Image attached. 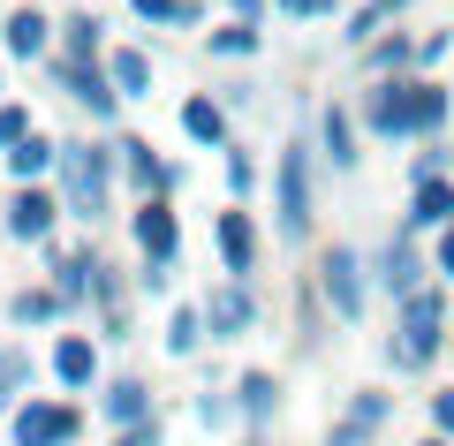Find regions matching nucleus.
<instances>
[{
	"label": "nucleus",
	"instance_id": "cd10ccee",
	"mask_svg": "<svg viewBox=\"0 0 454 446\" xmlns=\"http://www.w3.org/2000/svg\"><path fill=\"white\" fill-rule=\"evenodd\" d=\"M402 8H417V0H364V8H356V16H348V23H340V38H348V46H372V38H387V23L394 16H402Z\"/></svg>",
	"mask_w": 454,
	"mask_h": 446
},
{
	"label": "nucleus",
	"instance_id": "5701e85b",
	"mask_svg": "<svg viewBox=\"0 0 454 446\" xmlns=\"http://www.w3.org/2000/svg\"><path fill=\"white\" fill-rule=\"evenodd\" d=\"M402 227H409V235H439V227H454V182H417Z\"/></svg>",
	"mask_w": 454,
	"mask_h": 446
},
{
	"label": "nucleus",
	"instance_id": "e433bc0d",
	"mask_svg": "<svg viewBox=\"0 0 454 446\" xmlns=\"http://www.w3.org/2000/svg\"><path fill=\"white\" fill-rule=\"evenodd\" d=\"M273 8H280V16H295V23H325L340 0H273Z\"/></svg>",
	"mask_w": 454,
	"mask_h": 446
},
{
	"label": "nucleus",
	"instance_id": "bb28decb",
	"mask_svg": "<svg viewBox=\"0 0 454 446\" xmlns=\"http://www.w3.org/2000/svg\"><path fill=\"white\" fill-rule=\"evenodd\" d=\"M167 356H175V364H190L197 348H205L212 340V325H205V303H182V310H167Z\"/></svg>",
	"mask_w": 454,
	"mask_h": 446
},
{
	"label": "nucleus",
	"instance_id": "ea45409f",
	"mask_svg": "<svg viewBox=\"0 0 454 446\" xmlns=\"http://www.w3.org/2000/svg\"><path fill=\"white\" fill-rule=\"evenodd\" d=\"M137 287H145V295H167V287H175V265H137Z\"/></svg>",
	"mask_w": 454,
	"mask_h": 446
},
{
	"label": "nucleus",
	"instance_id": "aec40b11",
	"mask_svg": "<svg viewBox=\"0 0 454 446\" xmlns=\"http://www.w3.org/2000/svg\"><path fill=\"white\" fill-rule=\"evenodd\" d=\"M409 68H424V38L387 31V38L364 46V76H372V83H394V76H409Z\"/></svg>",
	"mask_w": 454,
	"mask_h": 446
},
{
	"label": "nucleus",
	"instance_id": "b1692460",
	"mask_svg": "<svg viewBox=\"0 0 454 446\" xmlns=\"http://www.w3.org/2000/svg\"><path fill=\"white\" fill-rule=\"evenodd\" d=\"M235 409H243L250 431H265L273 409H280V379H273V371H243V379H235Z\"/></svg>",
	"mask_w": 454,
	"mask_h": 446
},
{
	"label": "nucleus",
	"instance_id": "4c0bfd02",
	"mask_svg": "<svg viewBox=\"0 0 454 446\" xmlns=\"http://www.w3.org/2000/svg\"><path fill=\"white\" fill-rule=\"evenodd\" d=\"M98 340H114V348H121V340H137L129 310H98Z\"/></svg>",
	"mask_w": 454,
	"mask_h": 446
},
{
	"label": "nucleus",
	"instance_id": "2eb2a0df",
	"mask_svg": "<svg viewBox=\"0 0 454 446\" xmlns=\"http://www.w3.org/2000/svg\"><path fill=\"white\" fill-rule=\"evenodd\" d=\"M46 364H53V379H61V394H98V386H106V371H98V340H91V333H61Z\"/></svg>",
	"mask_w": 454,
	"mask_h": 446
},
{
	"label": "nucleus",
	"instance_id": "f3484780",
	"mask_svg": "<svg viewBox=\"0 0 454 446\" xmlns=\"http://www.w3.org/2000/svg\"><path fill=\"white\" fill-rule=\"evenodd\" d=\"M356 137H364V113L356 106H325L318 113V160L333 167V175H356V160H364Z\"/></svg>",
	"mask_w": 454,
	"mask_h": 446
},
{
	"label": "nucleus",
	"instance_id": "a878e982",
	"mask_svg": "<svg viewBox=\"0 0 454 446\" xmlns=\"http://www.w3.org/2000/svg\"><path fill=\"white\" fill-rule=\"evenodd\" d=\"M106 76H114V91H121V106H129V98H152V53L145 46H114Z\"/></svg>",
	"mask_w": 454,
	"mask_h": 446
},
{
	"label": "nucleus",
	"instance_id": "393cba45",
	"mask_svg": "<svg viewBox=\"0 0 454 446\" xmlns=\"http://www.w3.org/2000/svg\"><path fill=\"white\" fill-rule=\"evenodd\" d=\"M61 53L68 61H106V16H91V8H76V16H61Z\"/></svg>",
	"mask_w": 454,
	"mask_h": 446
},
{
	"label": "nucleus",
	"instance_id": "ddd939ff",
	"mask_svg": "<svg viewBox=\"0 0 454 446\" xmlns=\"http://www.w3.org/2000/svg\"><path fill=\"white\" fill-rule=\"evenodd\" d=\"M372 272H379V287H387L394 303H409V295H424V272H432V257H424V250H417V235L402 227V235H394L387 250L372 257Z\"/></svg>",
	"mask_w": 454,
	"mask_h": 446
},
{
	"label": "nucleus",
	"instance_id": "412c9836",
	"mask_svg": "<svg viewBox=\"0 0 454 446\" xmlns=\"http://www.w3.org/2000/svg\"><path fill=\"white\" fill-rule=\"evenodd\" d=\"M182 137H190L197 152H227V106L212 91H190L182 98Z\"/></svg>",
	"mask_w": 454,
	"mask_h": 446
},
{
	"label": "nucleus",
	"instance_id": "2f4dec72",
	"mask_svg": "<svg viewBox=\"0 0 454 446\" xmlns=\"http://www.w3.org/2000/svg\"><path fill=\"white\" fill-rule=\"evenodd\" d=\"M137 23H152V31H190V23H205V8L197 0H129Z\"/></svg>",
	"mask_w": 454,
	"mask_h": 446
},
{
	"label": "nucleus",
	"instance_id": "4be33fe9",
	"mask_svg": "<svg viewBox=\"0 0 454 446\" xmlns=\"http://www.w3.org/2000/svg\"><path fill=\"white\" fill-rule=\"evenodd\" d=\"M53 175H61V144H53L46 129L8 152V182H16V190H38V182H53Z\"/></svg>",
	"mask_w": 454,
	"mask_h": 446
},
{
	"label": "nucleus",
	"instance_id": "7ed1b4c3",
	"mask_svg": "<svg viewBox=\"0 0 454 446\" xmlns=\"http://www.w3.org/2000/svg\"><path fill=\"white\" fill-rule=\"evenodd\" d=\"M273 227L280 242H310V227H318V144L303 137L273 152Z\"/></svg>",
	"mask_w": 454,
	"mask_h": 446
},
{
	"label": "nucleus",
	"instance_id": "79ce46f5",
	"mask_svg": "<svg viewBox=\"0 0 454 446\" xmlns=\"http://www.w3.org/2000/svg\"><path fill=\"white\" fill-rule=\"evenodd\" d=\"M432 431H439V439H454V386H447V394H432Z\"/></svg>",
	"mask_w": 454,
	"mask_h": 446
},
{
	"label": "nucleus",
	"instance_id": "423d86ee",
	"mask_svg": "<svg viewBox=\"0 0 454 446\" xmlns=\"http://www.w3.org/2000/svg\"><path fill=\"white\" fill-rule=\"evenodd\" d=\"M46 76L61 83V98H68V106H83V113H91V129H114V113H121V91H114L106 61H68V53H53V61H46Z\"/></svg>",
	"mask_w": 454,
	"mask_h": 446
},
{
	"label": "nucleus",
	"instance_id": "37998d69",
	"mask_svg": "<svg viewBox=\"0 0 454 446\" xmlns=\"http://www.w3.org/2000/svg\"><path fill=\"white\" fill-rule=\"evenodd\" d=\"M220 8H227L235 23H265V8H273V0H220Z\"/></svg>",
	"mask_w": 454,
	"mask_h": 446
},
{
	"label": "nucleus",
	"instance_id": "6ab92c4d",
	"mask_svg": "<svg viewBox=\"0 0 454 446\" xmlns=\"http://www.w3.org/2000/svg\"><path fill=\"white\" fill-rule=\"evenodd\" d=\"M98 265L106 257L91 250V242H76V250H53V287H61V303H91V287H98Z\"/></svg>",
	"mask_w": 454,
	"mask_h": 446
},
{
	"label": "nucleus",
	"instance_id": "f704fd0d",
	"mask_svg": "<svg viewBox=\"0 0 454 446\" xmlns=\"http://www.w3.org/2000/svg\"><path fill=\"white\" fill-rule=\"evenodd\" d=\"M38 137V121H31V106H16V98H0V160L16 152V144H31Z\"/></svg>",
	"mask_w": 454,
	"mask_h": 446
},
{
	"label": "nucleus",
	"instance_id": "20e7f679",
	"mask_svg": "<svg viewBox=\"0 0 454 446\" xmlns=\"http://www.w3.org/2000/svg\"><path fill=\"white\" fill-rule=\"evenodd\" d=\"M439 348H447V295L439 287H424V295H409V303H394V333H387V364L402 371H432Z\"/></svg>",
	"mask_w": 454,
	"mask_h": 446
},
{
	"label": "nucleus",
	"instance_id": "f03ea898",
	"mask_svg": "<svg viewBox=\"0 0 454 446\" xmlns=\"http://www.w3.org/2000/svg\"><path fill=\"white\" fill-rule=\"evenodd\" d=\"M114 175H121V152L114 144H91V137H61V175H53V190H61L68 220L98 227L114 212Z\"/></svg>",
	"mask_w": 454,
	"mask_h": 446
},
{
	"label": "nucleus",
	"instance_id": "473e14b6",
	"mask_svg": "<svg viewBox=\"0 0 454 446\" xmlns=\"http://www.w3.org/2000/svg\"><path fill=\"white\" fill-rule=\"evenodd\" d=\"M417 182H454V144H447V137L424 144L417 160H409V190H417Z\"/></svg>",
	"mask_w": 454,
	"mask_h": 446
},
{
	"label": "nucleus",
	"instance_id": "1a4fd4ad",
	"mask_svg": "<svg viewBox=\"0 0 454 446\" xmlns=\"http://www.w3.org/2000/svg\"><path fill=\"white\" fill-rule=\"evenodd\" d=\"M212 250H220V272H227V280H250V272H258L265 235H258V220H250L243 205H220V212H212Z\"/></svg>",
	"mask_w": 454,
	"mask_h": 446
},
{
	"label": "nucleus",
	"instance_id": "c9c22d12",
	"mask_svg": "<svg viewBox=\"0 0 454 446\" xmlns=\"http://www.w3.org/2000/svg\"><path fill=\"white\" fill-rule=\"evenodd\" d=\"M258 175H265V167H258V160H250L243 144H227V197H235V205H243V197H250V190H258Z\"/></svg>",
	"mask_w": 454,
	"mask_h": 446
},
{
	"label": "nucleus",
	"instance_id": "a211bd4d",
	"mask_svg": "<svg viewBox=\"0 0 454 446\" xmlns=\"http://www.w3.org/2000/svg\"><path fill=\"white\" fill-rule=\"evenodd\" d=\"M91 401H98V416H106L114 431H137V424H152V386L137 379V371H121V379H106V386H98Z\"/></svg>",
	"mask_w": 454,
	"mask_h": 446
},
{
	"label": "nucleus",
	"instance_id": "c03bdc74",
	"mask_svg": "<svg viewBox=\"0 0 454 446\" xmlns=\"http://www.w3.org/2000/svg\"><path fill=\"white\" fill-rule=\"evenodd\" d=\"M447 46H454L447 31H424V68H439V61H447Z\"/></svg>",
	"mask_w": 454,
	"mask_h": 446
},
{
	"label": "nucleus",
	"instance_id": "72a5a7b5",
	"mask_svg": "<svg viewBox=\"0 0 454 446\" xmlns=\"http://www.w3.org/2000/svg\"><path fill=\"white\" fill-rule=\"evenodd\" d=\"M190 416H197V424H205V431H227V424H235V416H243V409H235V394H220V386H205V394L190 401Z\"/></svg>",
	"mask_w": 454,
	"mask_h": 446
},
{
	"label": "nucleus",
	"instance_id": "9b49d317",
	"mask_svg": "<svg viewBox=\"0 0 454 446\" xmlns=\"http://www.w3.org/2000/svg\"><path fill=\"white\" fill-rule=\"evenodd\" d=\"M68 220V205H61V190L53 182H38V190H16L8 197V235L16 242H38V250H53V227Z\"/></svg>",
	"mask_w": 454,
	"mask_h": 446
},
{
	"label": "nucleus",
	"instance_id": "c85d7f7f",
	"mask_svg": "<svg viewBox=\"0 0 454 446\" xmlns=\"http://www.w3.org/2000/svg\"><path fill=\"white\" fill-rule=\"evenodd\" d=\"M31 379H38V364L23 348H8V340H0V416H16L23 401H31Z\"/></svg>",
	"mask_w": 454,
	"mask_h": 446
},
{
	"label": "nucleus",
	"instance_id": "0eeeda50",
	"mask_svg": "<svg viewBox=\"0 0 454 446\" xmlns=\"http://www.w3.org/2000/svg\"><path fill=\"white\" fill-rule=\"evenodd\" d=\"M76 439H83V409L76 401L31 394L16 416H8V446H76Z\"/></svg>",
	"mask_w": 454,
	"mask_h": 446
},
{
	"label": "nucleus",
	"instance_id": "f8f14e48",
	"mask_svg": "<svg viewBox=\"0 0 454 446\" xmlns=\"http://www.w3.org/2000/svg\"><path fill=\"white\" fill-rule=\"evenodd\" d=\"M205 325H212V340H250L258 333V295H250V280L205 287Z\"/></svg>",
	"mask_w": 454,
	"mask_h": 446
},
{
	"label": "nucleus",
	"instance_id": "9d476101",
	"mask_svg": "<svg viewBox=\"0 0 454 446\" xmlns=\"http://www.w3.org/2000/svg\"><path fill=\"white\" fill-rule=\"evenodd\" d=\"M114 152H121V182L137 190V205H145V197H175V190H182V167L160 160L152 137H114Z\"/></svg>",
	"mask_w": 454,
	"mask_h": 446
},
{
	"label": "nucleus",
	"instance_id": "f257e3e1",
	"mask_svg": "<svg viewBox=\"0 0 454 446\" xmlns=\"http://www.w3.org/2000/svg\"><path fill=\"white\" fill-rule=\"evenodd\" d=\"M356 113H364V137H379V144H439L454 98L432 76H394V83H372L356 98Z\"/></svg>",
	"mask_w": 454,
	"mask_h": 446
},
{
	"label": "nucleus",
	"instance_id": "a18cd8bd",
	"mask_svg": "<svg viewBox=\"0 0 454 446\" xmlns=\"http://www.w3.org/2000/svg\"><path fill=\"white\" fill-rule=\"evenodd\" d=\"M417 446H454V439H439V431H432V439H417Z\"/></svg>",
	"mask_w": 454,
	"mask_h": 446
},
{
	"label": "nucleus",
	"instance_id": "a19ab883",
	"mask_svg": "<svg viewBox=\"0 0 454 446\" xmlns=\"http://www.w3.org/2000/svg\"><path fill=\"white\" fill-rule=\"evenodd\" d=\"M432 272H439V280H454V227H439V242H432Z\"/></svg>",
	"mask_w": 454,
	"mask_h": 446
},
{
	"label": "nucleus",
	"instance_id": "39448f33",
	"mask_svg": "<svg viewBox=\"0 0 454 446\" xmlns=\"http://www.w3.org/2000/svg\"><path fill=\"white\" fill-rule=\"evenodd\" d=\"M372 287H379V272H372V257H364L356 242H333V250L318 257V295H325V310H333L340 325H364Z\"/></svg>",
	"mask_w": 454,
	"mask_h": 446
},
{
	"label": "nucleus",
	"instance_id": "58836bf2",
	"mask_svg": "<svg viewBox=\"0 0 454 446\" xmlns=\"http://www.w3.org/2000/svg\"><path fill=\"white\" fill-rule=\"evenodd\" d=\"M114 446H167V431H160V416H152V424H137V431H114Z\"/></svg>",
	"mask_w": 454,
	"mask_h": 446
},
{
	"label": "nucleus",
	"instance_id": "dca6fc26",
	"mask_svg": "<svg viewBox=\"0 0 454 446\" xmlns=\"http://www.w3.org/2000/svg\"><path fill=\"white\" fill-rule=\"evenodd\" d=\"M387 416H394V394H348V409L333 416V431H325V446H372L379 431H387Z\"/></svg>",
	"mask_w": 454,
	"mask_h": 446
},
{
	"label": "nucleus",
	"instance_id": "4468645a",
	"mask_svg": "<svg viewBox=\"0 0 454 446\" xmlns=\"http://www.w3.org/2000/svg\"><path fill=\"white\" fill-rule=\"evenodd\" d=\"M0 53H8V61H53V53H61V23H53L46 8H16V16L0 23Z\"/></svg>",
	"mask_w": 454,
	"mask_h": 446
},
{
	"label": "nucleus",
	"instance_id": "7c9ffc66",
	"mask_svg": "<svg viewBox=\"0 0 454 446\" xmlns=\"http://www.w3.org/2000/svg\"><path fill=\"white\" fill-rule=\"evenodd\" d=\"M8 318L16 325H53V318H68V303H61V287H16L8 295Z\"/></svg>",
	"mask_w": 454,
	"mask_h": 446
},
{
	"label": "nucleus",
	"instance_id": "6e6552de",
	"mask_svg": "<svg viewBox=\"0 0 454 446\" xmlns=\"http://www.w3.org/2000/svg\"><path fill=\"white\" fill-rule=\"evenodd\" d=\"M129 242H137L145 265H175V257H182V212H175V197H145V205L129 212Z\"/></svg>",
	"mask_w": 454,
	"mask_h": 446
},
{
	"label": "nucleus",
	"instance_id": "c756f323",
	"mask_svg": "<svg viewBox=\"0 0 454 446\" xmlns=\"http://www.w3.org/2000/svg\"><path fill=\"white\" fill-rule=\"evenodd\" d=\"M205 46H212V61H258V53H265V31H258V23H235V16H227Z\"/></svg>",
	"mask_w": 454,
	"mask_h": 446
}]
</instances>
